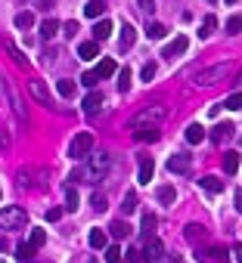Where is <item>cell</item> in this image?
Returning a JSON list of instances; mask_svg holds the SVG:
<instances>
[{
    "instance_id": "6da1fadb",
    "label": "cell",
    "mask_w": 242,
    "mask_h": 263,
    "mask_svg": "<svg viewBox=\"0 0 242 263\" xmlns=\"http://www.w3.org/2000/svg\"><path fill=\"white\" fill-rule=\"evenodd\" d=\"M109 170H112V155H106V152H90V155L84 158V167H81L78 173H71V180L100 183V180L109 177Z\"/></svg>"
},
{
    "instance_id": "7a4b0ae2",
    "label": "cell",
    "mask_w": 242,
    "mask_h": 263,
    "mask_svg": "<svg viewBox=\"0 0 242 263\" xmlns=\"http://www.w3.org/2000/svg\"><path fill=\"white\" fill-rule=\"evenodd\" d=\"M165 115H168V108L165 105H161V102H155V105H146V108H140L137 111V115L131 118V127L137 130V127H158L161 121H165Z\"/></svg>"
},
{
    "instance_id": "3957f363",
    "label": "cell",
    "mask_w": 242,
    "mask_h": 263,
    "mask_svg": "<svg viewBox=\"0 0 242 263\" xmlns=\"http://www.w3.org/2000/svg\"><path fill=\"white\" fill-rule=\"evenodd\" d=\"M28 226V214L16 204L4 208L0 211V229H7V232H16V229H25Z\"/></svg>"
},
{
    "instance_id": "277c9868",
    "label": "cell",
    "mask_w": 242,
    "mask_h": 263,
    "mask_svg": "<svg viewBox=\"0 0 242 263\" xmlns=\"http://www.w3.org/2000/svg\"><path fill=\"white\" fill-rule=\"evenodd\" d=\"M140 257H143V263H161L165 260V242L158 236H146V242L140 248Z\"/></svg>"
},
{
    "instance_id": "5b68a950",
    "label": "cell",
    "mask_w": 242,
    "mask_h": 263,
    "mask_svg": "<svg viewBox=\"0 0 242 263\" xmlns=\"http://www.w3.org/2000/svg\"><path fill=\"white\" fill-rule=\"evenodd\" d=\"M68 152H71V158L75 161H84L90 152H93V136L84 130V133H78L75 139H71V149H68Z\"/></svg>"
},
{
    "instance_id": "8992f818",
    "label": "cell",
    "mask_w": 242,
    "mask_h": 263,
    "mask_svg": "<svg viewBox=\"0 0 242 263\" xmlns=\"http://www.w3.org/2000/svg\"><path fill=\"white\" fill-rule=\"evenodd\" d=\"M227 71H230V65H214V68H205V71H199L196 74V87H211V84H217V81H224L227 78Z\"/></svg>"
},
{
    "instance_id": "52a82bcc",
    "label": "cell",
    "mask_w": 242,
    "mask_h": 263,
    "mask_svg": "<svg viewBox=\"0 0 242 263\" xmlns=\"http://www.w3.org/2000/svg\"><path fill=\"white\" fill-rule=\"evenodd\" d=\"M168 170H171V173H180V177H186V173L192 170V155L174 152V155L168 158Z\"/></svg>"
},
{
    "instance_id": "ba28073f",
    "label": "cell",
    "mask_w": 242,
    "mask_h": 263,
    "mask_svg": "<svg viewBox=\"0 0 242 263\" xmlns=\"http://www.w3.org/2000/svg\"><path fill=\"white\" fill-rule=\"evenodd\" d=\"M186 47H189V41H186V37L183 34H177L174 37V41L165 47V50H161V56H165V59H174V56H183L186 53Z\"/></svg>"
},
{
    "instance_id": "9c48e42d",
    "label": "cell",
    "mask_w": 242,
    "mask_h": 263,
    "mask_svg": "<svg viewBox=\"0 0 242 263\" xmlns=\"http://www.w3.org/2000/svg\"><path fill=\"white\" fill-rule=\"evenodd\" d=\"M28 90H31V96H34L40 105H47V108L53 105V102H50V93H47V87H44V81H28Z\"/></svg>"
},
{
    "instance_id": "30bf717a",
    "label": "cell",
    "mask_w": 242,
    "mask_h": 263,
    "mask_svg": "<svg viewBox=\"0 0 242 263\" xmlns=\"http://www.w3.org/2000/svg\"><path fill=\"white\" fill-rule=\"evenodd\" d=\"M103 108V93H96V90H90L87 96H84V115H96V111Z\"/></svg>"
},
{
    "instance_id": "8fae6325",
    "label": "cell",
    "mask_w": 242,
    "mask_h": 263,
    "mask_svg": "<svg viewBox=\"0 0 242 263\" xmlns=\"http://www.w3.org/2000/svg\"><path fill=\"white\" fill-rule=\"evenodd\" d=\"M152 173H155V161H152L149 155H143V158H140V170H137V180H140V183L146 186V183L152 180Z\"/></svg>"
},
{
    "instance_id": "7c38bea8",
    "label": "cell",
    "mask_w": 242,
    "mask_h": 263,
    "mask_svg": "<svg viewBox=\"0 0 242 263\" xmlns=\"http://www.w3.org/2000/svg\"><path fill=\"white\" fill-rule=\"evenodd\" d=\"M199 186H202L208 195H221V192H224V180H221V177H202Z\"/></svg>"
},
{
    "instance_id": "4fadbf2b",
    "label": "cell",
    "mask_w": 242,
    "mask_h": 263,
    "mask_svg": "<svg viewBox=\"0 0 242 263\" xmlns=\"http://www.w3.org/2000/svg\"><path fill=\"white\" fill-rule=\"evenodd\" d=\"M112 31H115V25H112L109 19H100V22H96V28H93L96 44H100V41H109V37H112Z\"/></svg>"
},
{
    "instance_id": "5bb4252c",
    "label": "cell",
    "mask_w": 242,
    "mask_h": 263,
    "mask_svg": "<svg viewBox=\"0 0 242 263\" xmlns=\"http://www.w3.org/2000/svg\"><path fill=\"white\" fill-rule=\"evenodd\" d=\"M155 198H158V204H165V208H171V204H174V198H177V192H174V186H158V192H155Z\"/></svg>"
},
{
    "instance_id": "9a60e30c",
    "label": "cell",
    "mask_w": 242,
    "mask_h": 263,
    "mask_svg": "<svg viewBox=\"0 0 242 263\" xmlns=\"http://www.w3.org/2000/svg\"><path fill=\"white\" fill-rule=\"evenodd\" d=\"M205 136H208V133H205V127H202V124H189V127H186V142H189V145H199Z\"/></svg>"
},
{
    "instance_id": "2e32d148",
    "label": "cell",
    "mask_w": 242,
    "mask_h": 263,
    "mask_svg": "<svg viewBox=\"0 0 242 263\" xmlns=\"http://www.w3.org/2000/svg\"><path fill=\"white\" fill-rule=\"evenodd\" d=\"M186 239L196 245V242H205L208 232H205V226H202V223H189V226H186Z\"/></svg>"
},
{
    "instance_id": "e0dca14e",
    "label": "cell",
    "mask_w": 242,
    "mask_h": 263,
    "mask_svg": "<svg viewBox=\"0 0 242 263\" xmlns=\"http://www.w3.org/2000/svg\"><path fill=\"white\" fill-rule=\"evenodd\" d=\"M158 136H161V133H158L155 127H137V130H134V139H140V142H158Z\"/></svg>"
},
{
    "instance_id": "ac0fdd59",
    "label": "cell",
    "mask_w": 242,
    "mask_h": 263,
    "mask_svg": "<svg viewBox=\"0 0 242 263\" xmlns=\"http://www.w3.org/2000/svg\"><path fill=\"white\" fill-rule=\"evenodd\" d=\"M233 133H236V127H233V124H221V127H214V133H211V142H217V145H221V142H227Z\"/></svg>"
},
{
    "instance_id": "d6986e66",
    "label": "cell",
    "mask_w": 242,
    "mask_h": 263,
    "mask_svg": "<svg viewBox=\"0 0 242 263\" xmlns=\"http://www.w3.org/2000/svg\"><path fill=\"white\" fill-rule=\"evenodd\" d=\"M59 34V22L56 19H44L40 22V37H44V41H50V37H56Z\"/></svg>"
},
{
    "instance_id": "ffe728a7",
    "label": "cell",
    "mask_w": 242,
    "mask_h": 263,
    "mask_svg": "<svg viewBox=\"0 0 242 263\" xmlns=\"http://www.w3.org/2000/svg\"><path fill=\"white\" fill-rule=\"evenodd\" d=\"M109 229H112V236H115V239H128V236L134 232L128 220H115V223H112V226H109Z\"/></svg>"
},
{
    "instance_id": "44dd1931",
    "label": "cell",
    "mask_w": 242,
    "mask_h": 263,
    "mask_svg": "<svg viewBox=\"0 0 242 263\" xmlns=\"http://www.w3.org/2000/svg\"><path fill=\"white\" fill-rule=\"evenodd\" d=\"M87 242H90V248H93V251H103V248L109 245V239H106V232H103V229H90Z\"/></svg>"
},
{
    "instance_id": "7402d4cb",
    "label": "cell",
    "mask_w": 242,
    "mask_h": 263,
    "mask_svg": "<svg viewBox=\"0 0 242 263\" xmlns=\"http://www.w3.org/2000/svg\"><path fill=\"white\" fill-rule=\"evenodd\" d=\"M78 56H81V59H96V56H100V44H96V41L81 44V47H78Z\"/></svg>"
},
{
    "instance_id": "603a6c76",
    "label": "cell",
    "mask_w": 242,
    "mask_h": 263,
    "mask_svg": "<svg viewBox=\"0 0 242 263\" xmlns=\"http://www.w3.org/2000/svg\"><path fill=\"white\" fill-rule=\"evenodd\" d=\"M106 13V4H103V0H87V7H84V16L87 19H100Z\"/></svg>"
},
{
    "instance_id": "cb8c5ba5",
    "label": "cell",
    "mask_w": 242,
    "mask_h": 263,
    "mask_svg": "<svg viewBox=\"0 0 242 263\" xmlns=\"http://www.w3.org/2000/svg\"><path fill=\"white\" fill-rule=\"evenodd\" d=\"M165 34H168V28L161 25V22H149L146 25V37H149V41H161Z\"/></svg>"
},
{
    "instance_id": "d4e9b609",
    "label": "cell",
    "mask_w": 242,
    "mask_h": 263,
    "mask_svg": "<svg viewBox=\"0 0 242 263\" xmlns=\"http://www.w3.org/2000/svg\"><path fill=\"white\" fill-rule=\"evenodd\" d=\"M134 41H137V31L131 25H125V28H121V50H131Z\"/></svg>"
},
{
    "instance_id": "484cf974",
    "label": "cell",
    "mask_w": 242,
    "mask_h": 263,
    "mask_svg": "<svg viewBox=\"0 0 242 263\" xmlns=\"http://www.w3.org/2000/svg\"><path fill=\"white\" fill-rule=\"evenodd\" d=\"M44 245H47V232H44V229H31V236H28V248L37 251V248H44Z\"/></svg>"
},
{
    "instance_id": "4316f807",
    "label": "cell",
    "mask_w": 242,
    "mask_h": 263,
    "mask_svg": "<svg viewBox=\"0 0 242 263\" xmlns=\"http://www.w3.org/2000/svg\"><path fill=\"white\" fill-rule=\"evenodd\" d=\"M115 71H118L115 59H103V62H100V68H96V78H112Z\"/></svg>"
},
{
    "instance_id": "83f0119b",
    "label": "cell",
    "mask_w": 242,
    "mask_h": 263,
    "mask_svg": "<svg viewBox=\"0 0 242 263\" xmlns=\"http://www.w3.org/2000/svg\"><path fill=\"white\" fill-rule=\"evenodd\" d=\"M56 93H59V96H65V99H68V96H75V81L59 78V81H56Z\"/></svg>"
},
{
    "instance_id": "f1b7e54d",
    "label": "cell",
    "mask_w": 242,
    "mask_h": 263,
    "mask_svg": "<svg viewBox=\"0 0 242 263\" xmlns=\"http://www.w3.org/2000/svg\"><path fill=\"white\" fill-rule=\"evenodd\" d=\"M115 74H118V90L128 93V90H131V68H121V71H115Z\"/></svg>"
},
{
    "instance_id": "f546056e",
    "label": "cell",
    "mask_w": 242,
    "mask_h": 263,
    "mask_svg": "<svg viewBox=\"0 0 242 263\" xmlns=\"http://www.w3.org/2000/svg\"><path fill=\"white\" fill-rule=\"evenodd\" d=\"M214 28H217V19H214V16H205V19H202V31H199V37H211Z\"/></svg>"
},
{
    "instance_id": "4dcf8cb0",
    "label": "cell",
    "mask_w": 242,
    "mask_h": 263,
    "mask_svg": "<svg viewBox=\"0 0 242 263\" xmlns=\"http://www.w3.org/2000/svg\"><path fill=\"white\" fill-rule=\"evenodd\" d=\"M13 22H16V28H19V31H28V28L34 25V16H31V13H16V19H13Z\"/></svg>"
},
{
    "instance_id": "1f68e13d",
    "label": "cell",
    "mask_w": 242,
    "mask_h": 263,
    "mask_svg": "<svg viewBox=\"0 0 242 263\" xmlns=\"http://www.w3.org/2000/svg\"><path fill=\"white\" fill-rule=\"evenodd\" d=\"M224 170L227 173H236L239 170V152H227L224 155Z\"/></svg>"
},
{
    "instance_id": "d6a6232c",
    "label": "cell",
    "mask_w": 242,
    "mask_h": 263,
    "mask_svg": "<svg viewBox=\"0 0 242 263\" xmlns=\"http://www.w3.org/2000/svg\"><path fill=\"white\" fill-rule=\"evenodd\" d=\"M65 211H71V214L78 211V192L71 189V186H68V189H65Z\"/></svg>"
},
{
    "instance_id": "836d02e7",
    "label": "cell",
    "mask_w": 242,
    "mask_h": 263,
    "mask_svg": "<svg viewBox=\"0 0 242 263\" xmlns=\"http://www.w3.org/2000/svg\"><path fill=\"white\" fill-rule=\"evenodd\" d=\"M106 263H121V248L118 245H106Z\"/></svg>"
},
{
    "instance_id": "e575fe53",
    "label": "cell",
    "mask_w": 242,
    "mask_h": 263,
    "mask_svg": "<svg viewBox=\"0 0 242 263\" xmlns=\"http://www.w3.org/2000/svg\"><path fill=\"white\" fill-rule=\"evenodd\" d=\"M10 56H13V62H16V65H22V68H28V59L22 56V50H19L16 44H10Z\"/></svg>"
},
{
    "instance_id": "d590c367",
    "label": "cell",
    "mask_w": 242,
    "mask_h": 263,
    "mask_svg": "<svg viewBox=\"0 0 242 263\" xmlns=\"http://www.w3.org/2000/svg\"><path fill=\"white\" fill-rule=\"evenodd\" d=\"M16 257L25 263V260H31V257H34V248H28V242H22V245L16 248Z\"/></svg>"
},
{
    "instance_id": "8d00e7d4",
    "label": "cell",
    "mask_w": 242,
    "mask_h": 263,
    "mask_svg": "<svg viewBox=\"0 0 242 263\" xmlns=\"http://www.w3.org/2000/svg\"><path fill=\"white\" fill-rule=\"evenodd\" d=\"M121 211H125V214H134V211H137V195H134V192L125 195V204H121Z\"/></svg>"
},
{
    "instance_id": "74e56055",
    "label": "cell",
    "mask_w": 242,
    "mask_h": 263,
    "mask_svg": "<svg viewBox=\"0 0 242 263\" xmlns=\"http://www.w3.org/2000/svg\"><path fill=\"white\" fill-rule=\"evenodd\" d=\"M211 254V260H217V263H230V254L227 251H221V248H211V251H205V257Z\"/></svg>"
},
{
    "instance_id": "f35d334b",
    "label": "cell",
    "mask_w": 242,
    "mask_h": 263,
    "mask_svg": "<svg viewBox=\"0 0 242 263\" xmlns=\"http://www.w3.org/2000/svg\"><path fill=\"white\" fill-rule=\"evenodd\" d=\"M152 229H155V214H143V232L152 236Z\"/></svg>"
},
{
    "instance_id": "ab89813d",
    "label": "cell",
    "mask_w": 242,
    "mask_h": 263,
    "mask_svg": "<svg viewBox=\"0 0 242 263\" xmlns=\"http://www.w3.org/2000/svg\"><path fill=\"white\" fill-rule=\"evenodd\" d=\"M227 34H230V37L239 34V16H230V19H227Z\"/></svg>"
},
{
    "instance_id": "60d3db41",
    "label": "cell",
    "mask_w": 242,
    "mask_h": 263,
    "mask_svg": "<svg viewBox=\"0 0 242 263\" xmlns=\"http://www.w3.org/2000/svg\"><path fill=\"white\" fill-rule=\"evenodd\" d=\"M96 71H84V78H81V84H84V87H96Z\"/></svg>"
},
{
    "instance_id": "b9f144b4",
    "label": "cell",
    "mask_w": 242,
    "mask_h": 263,
    "mask_svg": "<svg viewBox=\"0 0 242 263\" xmlns=\"http://www.w3.org/2000/svg\"><path fill=\"white\" fill-rule=\"evenodd\" d=\"M137 7H140L146 16H152V13H155V0H137Z\"/></svg>"
},
{
    "instance_id": "7bdbcfd3",
    "label": "cell",
    "mask_w": 242,
    "mask_h": 263,
    "mask_svg": "<svg viewBox=\"0 0 242 263\" xmlns=\"http://www.w3.org/2000/svg\"><path fill=\"white\" fill-rule=\"evenodd\" d=\"M59 28H62L65 37H75V34H78V22H65V25H59Z\"/></svg>"
},
{
    "instance_id": "ee69618b",
    "label": "cell",
    "mask_w": 242,
    "mask_h": 263,
    "mask_svg": "<svg viewBox=\"0 0 242 263\" xmlns=\"http://www.w3.org/2000/svg\"><path fill=\"white\" fill-rule=\"evenodd\" d=\"M155 78V62H146L143 65V81H152Z\"/></svg>"
},
{
    "instance_id": "f6af8a7d",
    "label": "cell",
    "mask_w": 242,
    "mask_h": 263,
    "mask_svg": "<svg viewBox=\"0 0 242 263\" xmlns=\"http://www.w3.org/2000/svg\"><path fill=\"white\" fill-rule=\"evenodd\" d=\"M224 105H227L230 111H239V108H242V105H239V93H233V96H230V99H227Z\"/></svg>"
},
{
    "instance_id": "bcb514c9",
    "label": "cell",
    "mask_w": 242,
    "mask_h": 263,
    "mask_svg": "<svg viewBox=\"0 0 242 263\" xmlns=\"http://www.w3.org/2000/svg\"><path fill=\"white\" fill-rule=\"evenodd\" d=\"M93 208H96V211H106V208H109V204H106V195H103V192H96V195H93Z\"/></svg>"
},
{
    "instance_id": "7dc6e473",
    "label": "cell",
    "mask_w": 242,
    "mask_h": 263,
    "mask_svg": "<svg viewBox=\"0 0 242 263\" xmlns=\"http://www.w3.org/2000/svg\"><path fill=\"white\" fill-rule=\"evenodd\" d=\"M128 260H131V263H143V257H140V248H131V251H128Z\"/></svg>"
},
{
    "instance_id": "c3c4849f",
    "label": "cell",
    "mask_w": 242,
    "mask_h": 263,
    "mask_svg": "<svg viewBox=\"0 0 242 263\" xmlns=\"http://www.w3.org/2000/svg\"><path fill=\"white\" fill-rule=\"evenodd\" d=\"M59 217H62V208H50V211H47V220H50V223L59 220Z\"/></svg>"
},
{
    "instance_id": "681fc988",
    "label": "cell",
    "mask_w": 242,
    "mask_h": 263,
    "mask_svg": "<svg viewBox=\"0 0 242 263\" xmlns=\"http://www.w3.org/2000/svg\"><path fill=\"white\" fill-rule=\"evenodd\" d=\"M0 145H10V136H7L4 130H0Z\"/></svg>"
},
{
    "instance_id": "f907efd6",
    "label": "cell",
    "mask_w": 242,
    "mask_h": 263,
    "mask_svg": "<svg viewBox=\"0 0 242 263\" xmlns=\"http://www.w3.org/2000/svg\"><path fill=\"white\" fill-rule=\"evenodd\" d=\"M224 4H227V7H236V4H239V0H224Z\"/></svg>"
},
{
    "instance_id": "816d5d0a",
    "label": "cell",
    "mask_w": 242,
    "mask_h": 263,
    "mask_svg": "<svg viewBox=\"0 0 242 263\" xmlns=\"http://www.w3.org/2000/svg\"><path fill=\"white\" fill-rule=\"evenodd\" d=\"M211 4H217V0H211Z\"/></svg>"
}]
</instances>
